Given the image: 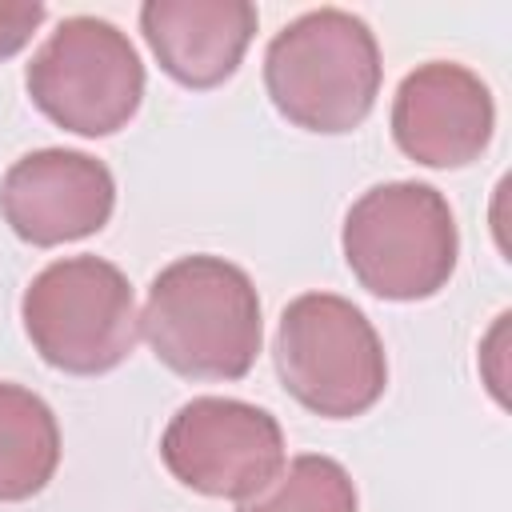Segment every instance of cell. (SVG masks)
<instances>
[{
  "instance_id": "obj_8",
  "label": "cell",
  "mask_w": 512,
  "mask_h": 512,
  "mask_svg": "<svg viewBox=\"0 0 512 512\" xmlns=\"http://www.w3.org/2000/svg\"><path fill=\"white\" fill-rule=\"evenodd\" d=\"M116 180L104 160L76 148H36L0 180V212L32 248L84 240L112 220Z\"/></svg>"
},
{
  "instance_id": "obj_13",
  "label": "cell",
  "mask_w": 512,
  "mask_h": 512,
  "mask_svg": "<svg viewBox=\"0 0 512 512\" xmlns=\"http://www.w3.org/2000/svg\"><path fill=\"white\" fill-rule=\"evenodd\" d=\"M44 16L48 8L40 0H0V60L16 56L44 24Z\"/></svg>"
},
{
  "instance_id": "obj_10",
  "label": "cell",
  "mask_w": 512,
  "mask_h": 512,
  "mask_svg": "<svg viewBox=\"0 0 512 512\" xmlns=\"http://www.w3.org/2000/svg\"><path fill=\"white\" fill-rule=\"evenodd\" d=\"M256 8L248 0H148L140 32L160 68L192 88H220L244 60L256 36Z\"/></svg>"
},
{
  "instance_id": "obj_1",
  "label": "cell",
  "mask_w": 512,
  "mask_h": 512,
  "mask_svg": "<svg viewBox=\"0 0 512 512\" xmlns=\"http://www.w3.org/2000/svg\"><path fill=\"white\" fill-rule=\"evenodd\" d=\"M140 332L160 364L188 380H240L264 340L252 276L224 256H180L156 272Z\"/></svg>"
},
{
  "instance_id": "obj_7",
  "label": "cell",
  "mask_w": 512,
  "mask_h": 512,
  "mask_svg": "<svg viewBox=\"0 0 512 512\" xmlns=\"http://www.w3.org/2000/svg\"><path fill=\"white\" fill-rule=\"evenodd\" d=\"M160 460L184 488L240 504L284 468V432L248 400L196 396L168 420Z\"/></svg>"
},
{
  "instance_id": "obj_5",
  "label": "cell",
  "mask_w": 512,
  "mask_h": 512,
  "mask_svg": "<svg viewBox=\"0 0 512 512\" xmlns=\"http://www.w3.org/2000/svg\"><path fill=\"white\" fill-rule=\"evenodd\" d=\"M276 372L308 412L328 420L368 412L388 384V360L372 320L336 292H304L280 312Z\"/></svg>"
},
{
  "instance_id": "obj_4",
  "label": "cell",
  "mask_w": 512,
  "mask_h": 512,
  "mask_svg": "<svg viewBox=\"0 0 512 512\" xmlns=\"http://www.w3.org/2000/svg\"><path fill=\"white\" fill-rule=\"evenodd\" d=\"M20 320L44 364L68 376H100L124 364L140 340L128 276L100 256H64L32 276Z\"/></svg>"
},
{
  "instance_id": "obj_2",
  "label": "cell",
  "mask_w": 512,
  "mask_h": 512,
  "mask_svg": "<svg viewBox=\"0 0 512 512\" xmlns=\"http://www.w3.org/2000/svg\"><path fill=\"white\" fill-rule=\"evenodd\" d=\"M380 44L344 8H312L284 24L264 52V88L276 112L320 136L352 132L380 96Z\"/></svg>"
},
{
  "instance_id": "obj_12",
  "label": "cell",
  "mask_w": 512,
  "mask_h": 512,
  "mask_svg": "<svg viewBox=\"0 0 512 512\" xmlns=\"http://www.w3.org/2000/svg\"><path fill=\"white\" fill-rule=\"evenodd\" d=\"M356 484L332 456L304 452L288 460L268 488L240 500L236 512H356Z\"/></svg>"
},
{
  "instance_id": "obj_6",
  "label": "cell",
  "mask_w": 512,
  "mask_h": 512,
  "mask_svg": "<svg viewBox=\"0 0 512 512\" xmlns=\"http://www.w3.org/2000/svg\"><path fill=\"white\" fill-rule=\"evenodd\" d=\"M32 104L76 136L120 132L144 100L136 44L100 16H68L36 48L24 72Z\"/></svg>"
},
{
  "instance_id": "obj_9",
  "label": "cell",
  "mask_w": 512,
  "mask_h": 512,
  "mask_svg": "<svg viewBox=\"0 0 512 512\" xmlns=\"http://www.w3.org/2000/svg\"><path fill=\"white\" fill-rule=\"evenodd\" d=\"M496 128L488 84L452 60L412 68L392 96V140L424 168H464L480 160Z\"/></svg>"
},
{
  "instance_id": "obj_11",
  "label": "cell",
  "mask_w": 512,
  "mask_h": 512,
  "mask_svg": "<svg viewBox=\"0 0 512 512\" xmlns=\"http://www.w3.org/2000/svg\"><path fill=\"white\" fill-rule=\"evenodd\" d=\"M60 464V424L24 384L0 380V504L32 500Z\"/></svg>"
},
{
  "instance_id": "obj_3",
  "label": "cell",
  "mask_w": 512,
  "mask_h": 512,
  "mask_svg": "<svg viewBox=\"0 0 512 512\" xmlns=\"http://www.w3.org/2000/svg\"><path fill=\"white\" fill-rule=\"evenodd\" d=\"M340 244L360 288L404 304L436 296L460 256V232L444 192L420 180L368 188L348 208Z\"/></svg>"
}]
</instances>
